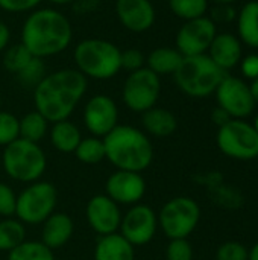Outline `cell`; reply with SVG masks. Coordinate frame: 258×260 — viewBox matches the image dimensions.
Segmentation results:
<instances>
[{"instance_id":"cell-37","label":"cell","mask_w":258,"mask_h":260,"mask_svg":"<svg viewBox=\"0 0 258 260\" xmlns=\"http://www.w3.org/2000/svg\"><path fill=\"white\" fill-rule=\"evenodd\" d=\"M210 18L211 21L216 23H231L237 18L236 9L233 8V5H227V3H219L214 5L211 12H210Z\"/></svg>"},{"instance_id":"cell-27","label":"cell","mask_w":258,"mask_h":260,"mask_svg":"<svg viewBox=\"0 0 258 260\" xmlns=\"http://www.w3.org/2000/svg\"><path fill=\"white\" fill-rule=\"evenodd\" d=\"M76 155V158L84 163V165H99L100 161L106 160V154H105V143L103 139L100 137H82V140L79 142L76 151L73 152Z\"/></svg>"},{"instance_id":"cell-11","label":"cell","mask_w":258,"mask_h":260,"mask_svg":"<svg viewBox=\"0 0 258 260\" xmlns=\"http://www.w3.org/2000/svg\"><path fill=\"white\" fill-rule=\"evenodd\" d=\"M214 93L217 107L225 110L233 119H246L257 105L251 85L236 76L225 75Z\"/></svg>"},{"instance_id":"cell-2","label":"cell","mask_w":258,"mask_h":260,"mask_svg":"<svg viewBox=\"0 0 258 260\" xmlns=\"http://www.w3.org/2000/svg\"><path fill=\"white\" fill-rule=\"evenodd\" d=\"M73 38L70 20L56 9L32 11L21 27V44L36 58L64 52Z\"/></svg>"},{"instance_id":"cell-45","label":"cell","mask_w":258,"mask_h":260,"mask_svg":"<svg viewBox=\"0 0 258 260\" xmlns=\"http://www.w3.org/2000/svg\"><path fill=\"white\" fill-rule=\"evenodd\" d=\"M208 2H213L214 5H219V3H227V5H233L234 2L237 0H208Z\"/></svg>"},{"instance_id":"cell-7","label":"cell","mask_w":258,"mask_h":260,"mask_svg":"<svg viewBox=\"0 0 258 260\" xmlns=\"http://www.w3.org/2000/svg\"><path fill=\"white\" fill-rule=\"evenodd\" d=\"M58 190L49 181H33L17 195L15 216L24 225L43 224L56 209Z\"/></svg>"},{"instance_id":"cell-12","label":"cell","mask_w":258,"mask_h":260,"mask_svg":"<svg viewBox=\"0 0 258 260\" xmlns=\"http://www.w3.org/2000/svg\"><path fill=\"white\" fill-rule=\"evenodd\" d=\"M120 235L132 245L141 247L154 241L158 230V215L148 204H134L122 216Z\"/></svg>"},{"instance_id":"cell-46","label":"cell","mask_w":258,"mask_h":260,"mask_svg":"<svg viewBox=\"0 0 258 260\" xmlns=\"http://www.w3.org/2000/svg\"><path fill=\"white\" fill-rule=\"evenodd\" d=\"M254 128H255V131L258 133V116H257V119H255V122H254Z\"/></svg>"},{"instance_id":"cell-10","label":"cell","mask_w":258,"mask_h":260,"mask_svg":"<svg viewBox=\"0 0 258 260\" xmlns=\"http://www.w3.org/2000/svg\"><path fill=\"white\" fill-rule=\"evenodd\" d=\"M161 94V79L148 67L131 72L123 84L122 98L134 113H144L155 107Z\"/></svg>"},{"instance_id":"cell-35","label":"cell","mask_w":258,"mask_h":260,"mask_svg":"<svg viewBox=\"0 0 258 260\" xmlns=\"http://www.w3.org/2000/svg\"><path fill=\"white\" fill-rule=\"evenodd\" d=\"M15 204L17 193L12 190L11 186L0 181V216L12 218L15 215Z\"/></svg>"},{"instance_id":"cell-43","label":"cell","mask_w":258,"mask_h":260,"mask_svg":"<svg viewBox=\"0 0 258 260\" xmlns=\"http://www.w3.org/2000/svg\"><path fill=\"white\" fill-rule=\"evenodd\" d=\"M248 260H258V242L251 248L249 256H248Z\"/></svg>"},{"instance_id":"cell-42","label":"cell","mask_w":258,"mask_h":260,"mask_svg":"<svg viewBox=\"0 0 258 260\" xmlns=\"http://www.w3.org/2000/svg\"><path fill=\"white\" fill-rule=\"evenodd\" d=\"M251 91H252V96H254L255 102L258 104V78L252 81V84H251Z\"/></svg>"},{"instance_id":"cell-18","label":"cell","mask_w":258,"mask_h":260,"mask_svg":"<svg viewBox=\"0 0 258 260\" xmlns=\"http://www.w3.org/2000/svg\"><path fill=\"white\" fill-rule=\"evenodd\" d=\"M207 55L224 72L234 69L242 61V41L233 34H216Z\"/></svg>"},{"instance_id":"cell-41","label":"cell","mask_w":258,"mask_h":260,"mask_svg":"<svg viewBox=\"0 0 258 260\" xmlns=\"http://www.w3.org/2000/svg\"><path fill=\"white\" fill-rule=\"evenodd\" d=\"M9 40H11V30L9 27L0 20V52H3L8 44H9Z\"/></svg>"},{"instance_id":"cell-19","label":"cell","mask_w":258,"mask_h":260,"mask_svg":"<svg viewBox=\"0 0 258 260\" xmlns=\"http://www.w3.org/2000/svg\"><path fill=\"white\" fill-rule=\"evenodd\" d=\"M75 224L73 219L62 212H53L41 229V242L50 250L62 248L73 236Z\"/></svg>"},{"instance_id":"cell-34","label":"cell","mask_w":258,"mask_h":260,"mask_svg":"<svg viewBox=\"0 0 258 260\" xmlns=\"http://www.w3.org/2000/svg\"><path fill=\"white\" fill-rule=\"evenodd\" d=\"M249 251L243 244L239 242H225L217 248V260H248Z\"/></svg>"},{"instance_id":"cell-15","label":"cell","mask_w":258,"mask_h":260,"mask_svg":"<svg viewBox=\"0 0 258 260\" xmlns=\"http://www.w3.org/2000/svg\"><path fill=\"white\" fill-rule=\"evenodd\" d=\"M146 180L140 172L117 169L105 181V195L119 206L138 204L146 195Z\"/></svg>"},{"instance_id":"cell-6","label":"cell","mask_w":258,"mask_h":260,"mask_svg":"<svg viewBox=\"0 0 258 260\" xmlns=\"http://www.w3.org/2000/svg\"><path fill=\"white\" fill-rule=\"evenodd\" d=\"M2 165L6 175L18 183L30 184L41 180L47 168V158L38 143L17 139L2 154Z\"/></svg>"},{"instance_id":"cell-33","label":"cell","mask_w":258,"mask_h":260,"mask_svg":"<svg viewBox=\"0 0 258 260\" xmlns=\"http://www.w3.org/2000/svg\"><path fill=\"white\" fill-rule=\"evenodd\" d=\"M166 260H193V247L187 239H170L166 247Z\"/></svg>"},{"instance_id":"cell-29","label":"cell","mask_w":258,"mask_h":260,"mask_svg":"<svg viewBox=\"0 0 258 260\" xmlns=\"http://www.w3.org/2000/svg\"><path fill=\"white\" fill-rule=\"evenodd\" d=\"M173 15L189 21L204 17L208 11V0H167Z\"/></svg>"},{"instance_id":"cell-40","label":"cell","mask_w":258,"mask_h":260,"mask_svg":"<svg viewBox=\"0 0 258 260\" xmlns=\"http://www.w3.org/2000/svg\"><path fill=\"white\" fill-rule=\"evenodd\" d=\"M211 119H213V122L220 128L222 125H225L227 122H230L233 117H231L225 110H222L220 107H217L216 110H213V113H211Z\"/></svg>"},{"instance_id":"cell-8","label":"cell","mask_w":258,"mask_h":260,"mask_svg":"<svg viewBox=\"0 0 258 260\" xmlns=\"http://www.w3.org/2000/svg\"><path fill=\"white\" fill-rule=\"evenodd\" d=\"M201 219V207L190 197L169 200L160 210L158 227L169 239H187Z\"/></svg>"},{"instance_id":"cell-22","label":"cell","mask_w":258,"mask_h":260,"mask_svg":"<svg viewBox=\"0 0 258 260\" xmlns=\"http://www.w3.org/2000/svg\"><path fill=\"white\" fill-rule=\"evenodd\" d=\"M81 140H82V134L78 125H75L68 119L52 123L50 142L56 151L62 154H73Z\"/></svg>"},{"instance_id":"cell-13","label":"cell","mask_w":258,"mask_h":260,"mask_svg":"<svg viewBox=\"0 0 258 260\" xmlns=\"http://www.w3.org/2000/svg\"><path fill=\"white\" fill-rule=\"evenodd\" d=\"M216 34L217 27L207 15L184 21L175 38L176 50L182 56L204 55L208 52L210 44L214 40Z\"/></svg>"},{"instance_id":"cell-30","label":"cell","mask_w":258,"mask_h":260,"mask_svg":"<svg viewBox=\"0 0 258 260\" xmlns=\"http://www.w3.org/2000/svg\"><path fill=\"white\" fill-rule=\"evenodd\" d=\"M33 58V55L21 44L17 43L14 46H9L5 49V55H3V67L11 72V73H18L21 72L27 62Z\"/></svg>"},{"instance_id":"cell-1","label":"cell","mask_w":258,"mask_h":260,"mask_svg":"<svg viewBox=\"0 0 258 260\" xmlns=\"http://www.w3.org/2000/svg\"><path fill=\"white\" fill-rule=\"evenodd\" d=\"M88 87L87 78L78 69H62L44 76L33 88L35 110L50 123L71 116Z\"/></svg>"},{"instance_id":"cell-5","label":"cell","mask_w":258,"mask_h":260,"mask_svg":"<svg viewBox=\"0 0 258 260\" xmlns=\"http://www.w3.org/2000/svg\"><path fill=\"white\" fill-rule=\"evenodd\" d=\"M219 66L204 53L196 56H184L178 70L173 73L178 88L190 98H207L216 91L220 81L225 78Z\"/></svg>"},{"instance_id":"cell-21","label":"cell","mask_w":258,"mask_h":260,"mask_svg":"<svg viewBox=\"0 0 258 260\" xmlns=\"http://www.w3.org/2000/svg\"><path fill=\"white\" fill-rule=\"evenodd\" d=\"M141 125L146 134H151L158 139H166L176 131L178 120L170 110L155 105L148 111L141 113Z\"/></svg>"},{"instance_id":"cell-38","label":"cell","mask_w":258,"mask_h":260,"mask_svg":"<svg viewBox=\"0 0 258 260\" xmlns=\"http://www.w3.org/2000/svg\"><path fill=\"white\" fill-rule=\"evenodd\" d=\"M43 0H0V8L6 12H27V11H35V8L41 3Z\"/></svg>"},{"instance_id":"cell-32","label":"cell","mask_w":258,"mask_h":260,"mask_svg":"<svg viewBox=\"0 0 258 260\" xmlns=\"http://www.w3.org/2000/svg\"><path fill=\"white\" fill-rule=\"evenodd\" d=\"M17 139H20L18 117L0 110V146H8Z\"/></svg>"},{"instance_id":"cell-31","label":"cell","mask_w":258,"mask_h":260,"mask_svg":"<svg viewBox=\"0 0 258 260\" xmlns=\"http://www.w3.org/2000/svg\"><path fill=\"white\" fill-rule=\"evenodd\" d=\"M46 64L41 58H36L33 56L27 66L17 73L18 76V81L23 87H27V88H35L46 76Z\"/></svg>"},{"instance_id":"cell-14","label":"cell","mask_w":258,"mask_h":260,"mask_svg":"<svg viewBox=\"0 0 258 260\" xmlns=\"http://www.w3.org/2000/svg\"><path fill=\"white\" fill-rule=\"evenodd\" d=\"M84 125L91 136L103 139L119 125V108L106 94H94L84 108Z\"/></svg>"},{"instance_id":"cell-3","label":"cell","mask_w":258,"mask_h":260,"mask_svg":"<svg viewBox=\"0 0 258 260\" xmlns=\"http://www.w3.org/2000/svg\"><path fill=\"white\" fill-rule=\"evenodd\" d=\"M106 160L120 171L143 172L154 161V146L148 134L131 125H117L103 137Z\"/></svg>"},{"instance_id":"cell-24","label":"cell","mask_w":258,"mask_h":260,"mask_svg":"<svg viewBox=\"0 0 258 260\" xmlns=\"http://www.w3.org/2000/svg\"><path fill=\"white\" fill-rule=\"evenodd\" d=\"M182 58L184 56L176 50V47H157L148 55L146 67L158 76L173 75L178 70Z\"/></svg>"},{"instance_id":"cell-26","label":"cell","mask_w":258,"mask_h":260,"mask_svg":"<svg viewBox=\"0 0 258 260\" xmlns=\"http://www.w3.org/2000/svg\"><path fill=\"white\" fill-rule=\"evenodd\" d=\"M26 241V227L17 218H5L0 221V251L9 253Z\"/></svg>"},{"instance_id":"cell-16","label":"cell","mask_w":258,"mask_h":260,"mask_svg":"<svg viewBox=\"0 0 258 260\" xmlns=\"http://www.w3.org/2000/svg\"><path fill=\"white\" fill-rule=\"evenodd\" d=\"M120 206L105 193L94 195L88 200L85 207V218L91 230L99 236L117 233L122 222Z\"/></svg>"},{"instance_id":"cell-47","label":"cell","mask_w":258,"mask_h":260,"mask_svg":"<svg viewBox=\"0 0 258 260\" xmlns=\"http://www.w3.org/2000/svg\"><path fill=\"white\" fill-rule=\"evenodd\" d=\"M0 108H2V94H0Z\"/></svg>"},{"instance_id":"cell-9","label":"cell","mask_w":258,"mask_h":260,"mask_svg":"<svg viewBox=\"0 0 258 260\" xmlns=\"http://www.w3.org/2000/svg\"><path fill=\"white\" fill-rule=\"evenodd\" d=\"M217 146L222 154L236 160L258 157V133L243 119H231L217 131Z\"/></svg>"},{"instance_id":"cell-44","label":"cell","mask_w":258,"mask_h":260,"mask_svg":"<svg viewBox=\"0 0 258 260\" xmlns=\"http://www.w3.org/2000/svg\"><path fill=\"white\" fill-rule=\"evenodd\" d=\"M47 2H50L53 5H68V3H71L75 0H47Z\"/></svg>"},{"instance_id":"cell-36","label":"cell","mask_w":258,"mask_h":260,"mask_svg":"<svg viewBox=\"0 0 258 260\" xmlns=\"http://www.w3.org/2000/svg\"><path fill=\"white\" fill-rule=\"evenodd\" d=\"M120 61H122V69L128 70L129 73L131 72H135L138 69L146 67L144 66L146 64V56L138 49H126V50H122Z\"/></svg>"},{"instance_id":"cell-17","label":"cell","mask_w":258,"mask_h":260,"mask_svg":"<svg viewBox=\"0 0 258 260\" xmlns=\"http://www.w3.org/2000/svg\"><path fill=\"white\" fill-rule=\"evenodd\" d=\"M116 14L123 27L138 34L149 30L157 18L151 0H116Z\"/></svg>"},{"instance_id":"cell-28","label":"cell","mask_w":258,"mask_h":260,"mask_svg":"<svg viewBox=\"0 0 258 260\" xmlns=\"http://www.w3.org/2000/svg\"><path fill=\"white\" fill-rule=\"evenodd\" d=\"M8 260H55V254L41 241H24L8 253Z\"/></svg>"},{"instance_id":"cell-4","label":"cell","mask_w":258,"mask_h":260,"mask_svg":"<svg viewBox=\"0 0 258 260\" xmlns=\"http://www.w3.org/2000/svg\"><path fill=\"white\" fill-rule=\"evenodd\" d=\"M76 69L93 79H111L122 70V50L111 41L102 38H87L76 44L75 52Z\"/></svg>"},{"instance_id":"cell-39","label":"cell","mask_w":258,"mask_h":260,"mask_svg":"<svg viewBox=\"0 0 258 260\" xmlns=\"http://www.w3.org/2000/svg\"><path fill=\"white\" fill-rule=\"evenodd\" d=\"M240 69H242V73L245 78L254 81L258 78V55L252 53V55H248L245 56L242 61H240Z\"/></svg>"},{"instance_id":"cell-25","label":"cell","mask_w":258,"mask_h":260,"mask_svg":"<svg viewBox=\"0 0 258 260\" xmlns=\"http://www.w3.org/2000/svg\"><path fill=\"white\" fill-rule=\"evenodd\" d=\"M49 123L50 122L36 110L24 114L21 119H18L20 139L40 143L49 133Z\"/></svg>"},{"instance_id":"cell-23","label":"cell","mask_w":258,"mask_h":260,"mask_svg":"<svg viewBox=\"0 0 258 260\" xmlns=\"http://www.w3.org/2000/svg\"><path fill=\"white\" fill-rule=\"evenodd\" d=\"M239 40L249 47L258 49V0L248 2L237 15Z\"/></svg>"},{"instance_id":"cell-20","label":"cell","mask_w":258,"mask_h":260,"mask_svg":"<svg viewBox=\"0 0 258 260\" xmlns=\"http://www.w3.org/2000/svg\"><path fill=\"white\" fill-rule=\"evenodd\" d=\"M94 260H135V247H132L120 233L99 236L94 247Z\"/></svg>"}]
</instances>
